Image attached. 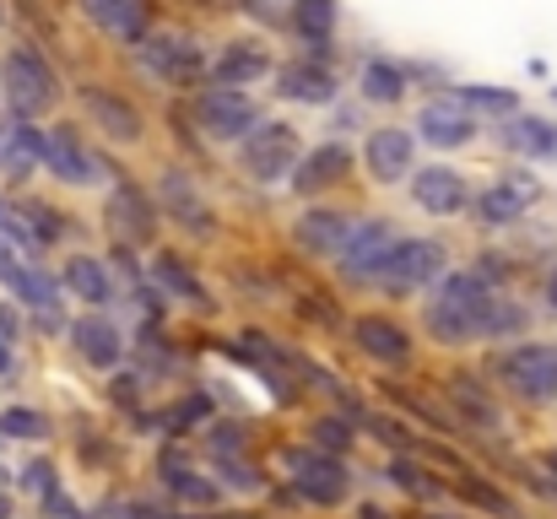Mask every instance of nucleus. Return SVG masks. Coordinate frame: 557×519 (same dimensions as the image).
<instances>
[{
  "label": "nucleus",
  "mask_w": 557,
  "mask_h": 519,
  "mask_svg": "<svg viewBox=\"0 0 557 519\" xmlns=\"http://www.w3.org/2000/svg\"><path fill=\"white\" fill-rule=\"evenodd\" d=\"M389 244H395V233H389L384 222H358L336 260H342V271H347L352 282H379V271H384V260H389Z\"/></svg>",
  "instance_id": "8"
},
{
  "label": "nucleus",
  "mask_w": 557,
  "mask_h": 519,
  "mask_svg": "<svg viewBox=\"0 0 557 519\" xmlns=\"http://www.w3.org/2000/svg\"><path fill=\"white\" fill-rule=\"evenodd\" d=\"M389 477H395L406 493H417V498H433V493H438V482H433L428 471H417L411 460H395V466H389Z\"/></svg>",
  "instance_id": "35"
},
{
  "label": "nucleus",
  "mask_w": 557,
  "mask_h": 519,
  "mask_svg": "<svg viewBox=\"0 0 557 519\" xmlns=\"http://www.w3.org/2000/svg\"><path fill=\"white\" fill-rule=\"evenodd\" d=\"M460 103L482 109V114H515V92H504V87H466Z\"/></svg>",
  "instance_id": "34"
},
{
  "label": "nucleus",
  "mask_w": 557,
  "mask_h": 519,
  "mask_svg": "<svg viewBox=\"0 0 557 519\" xmlns=\"http://www.w3.org/2000/svg\"><path fill=\"white\" fill-rule=\"evenodd\" d=\"M498 373L520 400H557V346H515L498 357Z\"/></svg>",
  "instance_id": "2"
},
{
  "label": "nucleus",
  "mask_w": 557,
  "mask_h": 519,
  "mask_svg": "<svg viewBox=\"0 0 557 519\" xmlns=\"http://www.w3.org/2000/svg\"><path fill=\"white\" fill-rule=\"evenodd\" d=\"M163 217H174L189 233H211V211H206L200 189L189 184L185 173H163Z\"/></svg>",
  "instance_id": "18"
},
{
  "label": "nucleus",
  "mask_w": 557,
  "mask_h": 519,
  "mask_svg": "<svg viewBox=\"0 0 557 519\" xmlns=\"http://www.w3.org/2000/svg\"><path fill=\"white\" fill-rule=\"evenodd\" d=\"M76 351H82L92 368H114L120 351H125L120 325H109V320H82V325H76Z\"/></svg>",
  "instance_id": "23"
},
{
  "label": "nucleus",
  "mask_w": 557,
  "mask_h": 519,
  "mask_svg": "<svg viewBox=\"0 0 557 519\" xmlns=\"http://www.w3.org/2000/svg\"><path fill=\"white\" fill-rule=\"evenodd\" d=\"M411 200L422 211H433V217H449V211L466 206V178L455 169H422L411 178Z\"/></svg>",
  "instance_id": "14"
},
{
  "label": "nucleus",
  "mask_w": 557,
  "mask_h": 519,
  "mask_svg": "<svg viewBox=\"0 0 557 519\" xmlns=\"http://www.w3.org/2000/svg\"><path fill=\"white\" fill-rule=\"evenodd\" d=\"M282 98H298V103H325L336 98V76L320 65V60H298L282 71Z\"/></svg>",
  "instance_id": "21"
},
{
  "label": "nucleus",
  "mask_w": 557,
  "mask_h": 519,
  "mask_svg": "<svg viewBox=\"0 0 557 519\" xmlns=\"http://www.w3.org/2000/svg\"><path fill=\"white\" fill-rule=\"evenodd\" d=\"M509 331H525V309H515L509 298H493L487 320H482V336H509Z\"/></svg>",
  "instance_id": "33"
},
{
  "label": "nucleus",
  "mask_w": 557,
  "mask_h": 519,
  "mask_svg": "<svg viewBox=\"0 0 557 519\" xmlns=\"http://www.w3.org/2000/svg\"><path fill=\"white\" fill-rule=\"evenodd\" d=\"M163 482H169L185 504H211V498H216V487H211L200 471H189L185 460H169V466H163Z\"/></svg>",
  "instance_id": "28"
},
{
  "label": "nucleus",
  "mask_w": 557,
  "mask_h": 519,
  "mask_svg": "<svg viewBox=\"0 0 557 519\" xmlns=\"http://www.w3.org/2000/svg\"><path fill=\"white\" fill-rule=\"evenodd\" d=\"M5 428H11V433H38L44 422H38V417H27V411H11V417H5Z\"/></svg>",
  "instance_id": "37"
},
{
  "label": "nucleus",
  "mask_w": 557,
  "mask_h": 519,
  "mask_svg": "<svg viewBox=\"0 0 557 519\" xmlns=\"http://www.w3.org/2000/svg\"><path fill=\"white\" fill-rule=\"evenodd\" d=\"M195 120H200L206 136H216V141H238V136H249V125H255V103H249L238 87H211V92H200Z\"/></svg>",
  "instance_id": "6"
},
{
  "label": "nucleus",
  "mask_w": 557,
  "mask_h": 519,
  "mask_svg": "<svg viewBox=\"0 0 557 519\" xmlns=\"http://www.w3.org/2000/svg\"><path fill=\"white\" fill-rule=\"evenodd\" d=\"M352 217L347 211H309V217H298V249H309V255H325V260H336L342 255V244L352 238Z\"/></svg>",
  "instance_id": "13"
},
{
  "label": "nucleus",
  "mask_w": 557,
  "mask_h": 519,
  "mask_svg": "<svg viewBox=\"0 0 557 519\" xmlns=\"http://www.w3.org/2000/svg\"><path fill=\"white\" fill-rule=\"evenodd\" d=\"M460 493H466L471 504H482L487 515H509V519H515V504H509V493H498L493 482H482V477H471V471L460 477Z\"/></svg>",
  "instance_id": "32"
},
{
  "label": "nucleus",
  "mask_w": 557,
  "mask_h": 519,
  "mask_svg": "<svg viewBox=\"0 0 557 519\" xmlns=\"http://www.w3.org/2000/svg\"><path fill=\"white\" fill-rule=\"evenodd\" d=\"M265 71H271V60H265L260 44H227V49L216 54V65H211V76H216L222 87H249V82H260Z\"/></svg>",
  "instance_id": "20"
},
{
  "label": "nucleus",
  "mask_w": 557,
  "mask_h": 519,
  "mask_svg": "<svg viewBox=\"0 0 557 519\" xmlns=\"http://www.w3.org/2000/svg\"><path fill=\"white\" fill-rule=\"evenodd\" d=\"M504 141H509L515 152H525V158H557V125L553 120H536V114L509 120Z\"/></svg>",
  "instance_id": "24"
},
{
  "label": "nucleus",
  "mask_w": 557,
  "mask_h": 519,
  "mask_svg": "<svg viewBox=\"0 0 557 519\" xmlns=\"http://www.w3.org/2000/svg\"><path fill=\"white\" fill-rule=\"evenodd\" d=\"M293 158H298V131H293V125H260V131H249L238 163H244L249 178L276 184V178L293 173Z\"/></svg>",
  "instance_id": "4"
},
{
  "label": "nucleus",
  "mask_w": 557,
  "mask_h": 519,
  "mask_svg": "<svg viewBox=\"0 0 557 519\" xmlns=\"http://www.w3.org/2000/svg\"><path fill=\"white\" fill-rule=\"evenodd\" d=\"M49 163L60 178H71V184H87L92 178V152L76 141V131H54L49 136Z\"/></svg>",
  "instance_id": "25"
},
{
  "label": "nucleus",
  "mask_w": 557,
  "mask_h": 519,
  "mask_svg": "<svg viewBox=\"0 0 557 519\" xmlns=\"http://www.w3.org/2000/svg\"><path fill=\"white\" fill-rule=\"evenodd\" d=\"M5 82H11V98L27 109V114H38V109H49L54 103V71L33 54V49H16L11 60H5Z\"/></svg>",
  "instance_id": "9"
},
{
  "label": "nucleus",
  "mask_w": 557,
  "mask_h": 519,
  "mask_svg": "<svg viewBox=\"0 0 557 519\" xmlns=\"http://www.w3.org/2000/svg\"><path fill=\"white\" fill-rule=\"evenodd\" d=\"M314 444H320L325 455H331V449H347V444H352V428L336 422V417H320V422H314Z\"/></svg>",
  "instance_id": "36"
},
{
  "label": "nucleus",
  "mask_w": 557,
  "mask_h": 519,
  "mask_svg": "<svg viewBox=\"0 0 557 519\" xmlns=\"http://www.w3.org/2000/svg\"><path fill=\"white\" fill-rule=\"evenodd\" d=\"M293 27L309 44H325L336 33V0H293Z\"/></svg>",
  "instance_id": "26"
},
{
  "label": "nucleus",
  "mask_w": 557,
  "mask_h": 519,
  "mask_svg": "<svg viewBox=\"0 0 557 519\" xmlns=\"http://www.w3.org/2000/svg\"><path fill=\"white\" fill-rule=\"evenodd\" d=\"M417 131H422V141H433V147H466L471 141V109L455 98V103H428L422 109V120H417Z\"/></svg>",
  "instance_id": "17"
},
{
  "label": "nucleus",
  "mask_w": 557,
  "mask_h": 519,
  "mask_svg": "<svg viewBox=\"0 0 557 519\" xmlns=\"http://www.w3.org/2000/svg\"><path fill=\"white\" fill-rule=\"evenodd\" d=\"M82 11L114 38H131V44L147 38V5L141 0H82Z\"/></svg>",
  "instance_id": "19"
},
{
  "label": "nucleus",
  "mask_w": 557,
  "mask_h": 519,
  "mask_svg": "<svg viewBox=\"0 0 557 519\" xmlns=\"http://www.w3.org/2000/svg\"><path fill=\"white\" fill-rule=\"evenodd\" d=\"M152 276H158V282H163L169 293H180L185 304H200V298H206V287H200V282L189 276V265H185V260H174V255H163V260L152 265Z\"/></svg>",
  "instance_id": "29"
},
{
  "label": "nucleus",
  "mask_w": 557,
  "mask_h": 519,
  "mask_svg": "<svg viewBox=\"0 0 557 519\" xmlns=\"http://www.w3.org/2000/svg\"><path fill=\"white\" fill-rule=\"evenodd\" d=\"M358 519H389V515H384L379 504H369V509H363V515H358Z\"/></svg>",
  "instance_id": "39"
},
{
  "label": "nucleus",
  "mask_w": 557,
  "mask_h": 519,
  "mask_svg": "<svg viewBox=\"0 0 557 519\" xmlns=\"http://www.w3.org/2000/svg\"><path fill=\"white\" fill-rule=\"evenodd\" d=\"M141 65H147V76H158L169 87H189L206 71V60H200V49L189 38H147L141 44Z\"/></svg>",
  "instance_id": "7"
},
{
  "label": "nucleus",
  "mask_w": 557,
  "mask_h": 519,
  "mask_svg": "<svg viewBox=\"0 0 557 519\" xmlns=\"http://www.w3.org/2000/svg\"><path fill=\"white\" fill-rule=\"evenodd\" d=\"M444 276V244L438 238H395L389 244V260L379 271L384 287H422V282H438Z\"/></svg>",
  "instance_id": "3"
},
{
  "label": "nucleus",
  "mask_w": 557,
  "mask_h": 519,
  "mask_svg": "<svg viewBox=\"0 0 557 519\" xmlns=\"http://www.w3.org/2000/svg\"><path fill=\"white\" fill-rule=\"evenodd\" d=\"M109 227H114L120 244H152V233H158V206H152L136 184H120V189L109 195Z\"/></svg>",
  "instance_id": "10"
},
{
  "label": "nucleus",
  "mask_w": 557,
  "mask_h": 519,
  "mask_svg": "<svg viewBox=\"0 0 557 519\" xmlns=\"http://www.w3.org/2000/svg\"><path fill=\"white\" fill-rule=\"evenodd\" d=\"M71 287H76L87 304H103V298H109V276H103V265H98V260H87V255H82V260H71Z\"/></svg>",
  "instance_id": "31"
},
{
  "label": "nucleus",
  "mask_w": 557,
  "mask_h": 519,
  "mask_svg": "<svg viewBox=\"0 0 557 519\" xmlns=\"http://www.w3.org/2000/svg\"><path fill=\"white\" fill-rule=\"evenodd\" d=\"M547 304H553V309H557V271H553V276H547Z\"/></svg>",
  "instance_id": "38"
},
{
  "label": "nucleus",
  "mask_w": 557,
  "mask_h": 519,
  "mask_svg": "<svg viewBox=\"0 0 557 519\" xmlns=\"http://www.w3.org/2000/svg\"><path fill=\"white\" fill-rule=\"evenodd\" d=\"M352 169V152L342 147V141H325V147H314L298 169L287 173L293 178V189H304V195H314V189H325V184H336V178H347Z\"/></svg>",
  "instance_id": "16"
},
{
  "label": "nucleus",
  "mask_w": 557,
  "mask_h": 519,
  "mask_svg": "<svg viewBox=\"0 0 557 519\" xmlns=\"http://www.w3.org/2000/svg\"><path fill=\"white\" fill-rule=\"evenodd\" d=\"M493 282L482 271H460V276H444L438 298L428 304V331L438 342H471L482 336V320H487V304H493Z\"/></svg>",
  "instance_id": "1"
},
{
  "label": "nucleus",
  "mask_w": 557,
  "mask_h": 519,
  "mask_svg": "<svg viewBox=\"0 0 557 519\" xmlns=\"http://www.w3.org/2000/svg\"><path fill=\"white\" fill-rule=\"evenodd\" d=\"M363 92H369L373 103H395V98L406 92V76H400L389 60H373L369 71H363Z\"/></svg>",
  "instance_id": "30"
},
{
  "label": "nucleus",
  "mask_w": 557,
  "mask_h": 519,
  "mask_svg": "<svg viewBox=\"0 0 557 519\" xmlns=\"http://www.w3.org/2000/svg\"><path fill=\"white\" fill-rule=\"evenodd\" d=\"M287 471H293V487H298L309 504H342L347 487H352L347 466H342L336 455H325V449H298V455H287Z\"/></svg>",
  "instance_id": "5"
},
{
  "label": "nucleus",
  "mask_w": 557,
  "mask_h": 519,
  "mask_svg": "<svg viewBox=\"0 0 557 519\" xmlns=\"http://www.w3.org/2000/svg\"><path fill=\"white\" fill-rule=\"evenodd\" d=\"M449 400H455V411L466 417V428H482V433L498 428V406H493L476 384H449Z\"/></svg>",
  "instance_id": "27"
},
{
  "label": "nucleus",
  "mask_w": 557,
  "mask_h": 519,
  "mask_svg": "<svg viewBox=\"0 0 557 519\" xmlns=\"http://www.w3.org/2000/svg\"><path fill=\"white\" fill-rule=\"evenodd\" d=\"M87 109L98 114V125H103L109 136H120V141H136V136H141V114H136L125 98H114V92H103V87H87Z\"/></svg>",
  "instance_id": "22"
},
{
  "label": "nucleus",
  "mask_w": 557,
  "mask_h": 519,
  "mask_svg": "<svg viewBox=\"0 0 557 519\" xmlns=\"http://www.w3.org/2000/svg\"><path fill=\"white\" fill-rule=\"evenodd\" d=\"M542 195V184L531 178V173H509V178H498L493 189H482V200H476V211H482V222H493V227H504V222H515L531 200Z\"/></svg>",
  "instance_id": "11"
},
{
  "label": "nucleus",
  "mask_w": 557,
  "mask_h": 519,
  "mask_svg": "<svg viewBox=\"0 0 557 519\" xmlns=\"http://www.w3.org/2000/svg\"><path fill=\"white\" fill-rule=\"evenodd\" d=\"M369 173L379 184H395V178H406L411 173V158H417V147H411V131H395V125H384V131H373L369 136Z\"/></svg>",
  "instance_id": "12"
},
{
  "label": "nucleus",
  "mask_w": 557,
  "mask_h": 519,
  "mask_svg": "<svg viewBox=\"0 0 557 519\" xmlns=\"http://www.w3.org/2000/svg\"><path fill=\"white\" fill-rule=\"evenodd\" d=\"M352 342L363 346L373 362H389V368H400V362L411 357V342H406V331H400L395 320H384V314H363V320L352 325Z\"/></svg>",
  "instance_id": "15"
}]
</instances>
